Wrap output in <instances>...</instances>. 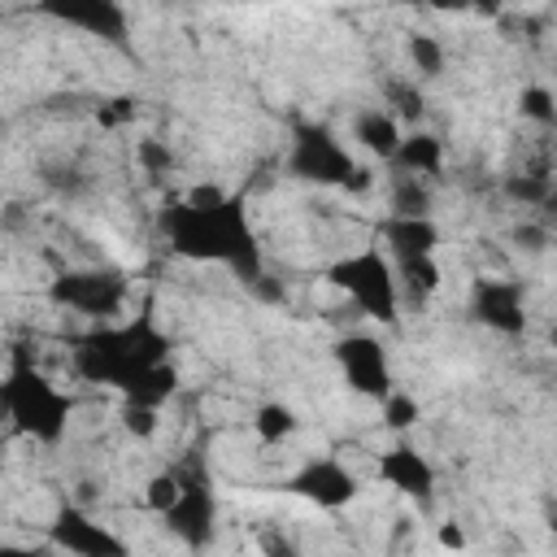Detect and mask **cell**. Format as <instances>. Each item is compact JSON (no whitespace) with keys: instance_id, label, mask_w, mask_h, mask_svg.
<instances>
[{"instance_id":"4316f807","label":"cell","mask_w":557,"mask_h":557,"mask_svg":"<svg viewBox=\"0 0 557 557\" xmlns=\"http://www.w3.org/2000/svg\"><path fill=\"white\" fill-rule=\"evenodd\" d=\"M257 553L261 557H300V544L283 527H261L257 531Z\"/></svg>"},{"instance_id":"30bf717a","label":"cell","mask_w":557,"mask_h":557,"mask_svg":"<svg viewBox=\"0 0 557 557\" xmlns=\"http://www.w3.org/2000/svg\"><path fill=\"white\" fill-rule=\"evenodd\" d=\"M283 492L309 500L313 509H344V505L357 500L361 479L335 457H309V461H300V470L287 474Z\"/></svg>"},{"instance_id":"e0dca14e","label":"cell","mask_w":557,"mask_h":557,"mask_svg":"<svg viewBox=\"0 0 557 557\" xmlns=\"http://www.w3.org/2000/svg\"><path fill=\"white\" fill-rule=\"evenodd\" d=\"M396 265V283H400V296L409 300H426L440 292L444 283V270L435 257H413V261H392Z\"/></svg>"},{"instance_id":"9c48e42d","label":"cell","mask_w":557,"mask_h":557,"mask_svg":"<svg viewBox=\"0 0 557 557\" xmlns=\"http://www.w3.org/2000/svg\"><path fill=\"white\" fill-rule=\"evenodd\" d=\"M331 357H335L344 383H348L357 396H366V400H383L387 392H396L387 348H383L374 335H344V339H335Z\"/></svg>"},{"instance_id":"d6a6232c","label":"cell","mask_w":557,"mask_h":557,"mask_svg":"<svg viewBox=\"0 0 557 557\" xmlns=\"http://www.w3.org/2000/svg\"><path fill=\"white\" fill-rule=\"evenodd\" d=\"M548 344H553V348H557V326H553V331H548Z\"/></svg>"},{"instance_id":"5b68a950","label":"cell","mask_w":557,"mask_h":557,"mask_svg":"<svg viewBox=\"0 0 557 557\" xmlns=\"http://www.w3.org/2000/svg\"><path fill=\"white\" fill-rule=\"evenodd\" d=\"M287 174L292 178H305L313 187H348V178L357 174V161L352 152L339 144L335 131L318 126V122H305L292 139V152H287Z\"/></svg>"},{"instance_id":"3957f363","label":"cell","mask_w":557,"mask_h":557,"mask_svg":"<svg viewBox=\"0 0 557 557\" xmlns=\"http://www.w3.org/2000/svg\"><path fill=\"white\" fill-rule=\"evenodd\" d=\"M0 405L9 413V426L35 444H61L74 418V396H65L48 374H39L30 361H13L0 383Z\"/></svg>"},{"instance_id":"d4e9b609","label":"cell","mask_w":557,"mask_h":557,"mask_svg":"<svg viewBox=\"0 0 557 557\" xmlns=\"http://www.w3.org/2000/svg\"><path fill=\"white\" fill-rule=\"evenodd\" d=\"M161 426V409H148V405H122V431L131 440H152Z\"/></svg>"},{"instance_id":"277c9868","label":"cell","mask_w":557,"mask_h":557,"mask_svg":"<svg viewBox=\"0 0 557 557\" xmlns=\"http://www.w3.org/2000/svg\"><path fill=\"white\" fill-rule=\"evenodd\" d=\"M326 283L339 287L366 318L392 326L400 318V283H396V265L383 248H357L348 257H335L326 265Z\"/></svg>"},{"instance_id":"cb8c5ba5","label":"cell","mask_w":557,"mask_h":557,"mask_svg":"<svg viewBox=\"0 0 557 557\" xmlns=\"http://www.w3.org/2000/svg\"><path fill=\"white\" fill-rule=\"evenodd\" d=\"M505 196L509 200H522V205H548L553 183L544 174H509L505 178Z\"/></svg>"},{"instance_id":"4dcf8cb0","label":"cell","mask_w":557,"mask_h":557,"mask_svg":"<svg viewBox=\"0 0 557 557\" xmlns=\"http://www.w3.org/2000/svg\"><path fill=\"white\" fill-rule=\"evenodd\" d=\"M513 239H518V244L527 239V248H544V231H540V226H518Z\"/></svg>"},{"instance_id":"d6986e66","label":"cell","mask_w":557,"mask_h":557,"mask_svg":"<svg viewBox=\"0 0 557 557\" xmlns=\"http://www.w3.org/2000/svg\"><path fill=\"white\" fill-rule=\"evenodd\" d=\"M392 218H431V191L422 178L400 174L392 187Z\"/></svg>"},{"instance_id":"484cf974","label":"cell","mask_w":557,"mask_h":557,"mask_svg":"<svg viewBox=\"0 0 557 557\" xmlns=\"http://www.w3.org/2000/svg\"><path fill=\"white\" fill-rule=\"evenodd\" d=\"M387 100H392V113L400 117V122H418L422 117V91H413V87H405V83H387Z\"/></svg>"},{"instance_id":"ac0fdd59","label":"cell","mask_w":557,"mask_h":557,"mask_svg":"<svg viewBox=\"0 0 557 557\" xmlns=\"http://www.w3.org/2000/svg\"><path fill=\"white\" fill-rule=\"evenodd\" d=\"M296 426H300V418H296V409L287 400H265L252 413V431H257L261 444H283V440L296 435Z\"/></svg>"},{"instance_id":"8992f818","label":"cell","mask_w":557,"mask_h":557,"mask_svg":"<svg viewBox=\"0 0 557 557\" xmlns=\"http://www.w3.org/2000/svg\"><path fill=\"white\" fill-rule=\"evenodd\" d=\"M183 474V492L174 500L170 513H161V522L170 527V535L183 544V548H205L218 531V496H213V483L205 474L200 461H183L178 466Z\"/></svg>"},{"instance_id":"52a82bcc","label":"cell","mask_w":557,"mask_h":557,"mask_svg":"<svg viewBox=\"0 0 557 557\" xmlns=\"http://www.w3.org/2000/svg\"><path fill=\"white\" fill-rule=\"evenodd\" d=\"M48 300L87 318H113L126 300V278L113 270H65L48 283Z\"/></svg>"},{"instance_id":"7a4b0ae2","label":"cell","mask_w":557,"mask_h":557,"mask_svg":"<svg viewBox=\"0 0 557 557\" xmlns=\"http://www.w3.org/2000/svg\"><path fill=\"white\" fill-rule=\"evenodd\" d=\"M161 235L165 244L187 261L226 265L239 278H261V244L252 235V222L244 213L239 196H226L218 205H191L187 196H174L161 205Z\"/></svg>"},{"instance_id":"ffe728a7","label":"cell","mask_w":557,"mask_h":557,"mask_svg":"<svg viewBox=\"0 0 557 557\" xmlns=\"http://www.w3.org/2000/svg\"><path fill=\"white\" fill-rule=\"evenodd\" d=\"M379 405H383V426H387V431H396V435H405V431H409V426H418V418H422V405H418L409 392H400V387H396V392H387Z\"/></svg>"},{"instance_id":"8fae6325","label":"cell","mask_w":557,"mask_h":557,"mask_svg":"<svg viewBox=\"0 0 557 557\" xmlns=\"http://www.w3.org/2000/svg\"><path fill=\"white\" fill-rule=\"evenodd\" d=\"M48 540L70 557H131V548H126V540L117 531H109L104 522L87 518L74 505L57 509V518L48 522Z\"/></svg>"},{"instance_id":"83f0119b","label":"cell","mask_w":557,"mask_h":557,"mask_svg":"<svg viewBox=\"0 0 557 557\" xmlns=\"http://www.w3.org/2000/svg\"><path fill=\"white\" fill-rule=\"evenodd\" d=\"M135 117V100L131 96H113V100H104L100 109H96V122L100 126H122V122H131Z\"/></svg>"},{"instance_id":"603a6c76","label":"cell","mask_w":557,"mask_h":557,"mask_svg":"<svg viewBox=\"0 0 557 557\" xmlns=\"http://www.w3.org/2000/svg\"><path fill=\"white\" fill-rule=\"evenodd\" d=\"M178 492H183V474H178V466H174V470H161V474L148 479V487H144V505H148L152 513H170L174 500H178Z\"/></svg>"},{"instance_id":"ba28073f","label":"cell","mask_w":557,"mask_h":557,"mask_svg":"<svg viewBox=\"0 0 557 557\" xmlns=\"http://www.w3.org/2000/svg\"><path fill=\"white\" fill-rule=\"evenodd\" d=\"M470 318L505 339L527 335V287L518 278H496V274H479L470 283Z\"/></svg>"},{"instance_id":"2e32d148","label":"cell","mask_w":557,"mask_h":557,"mask_svg":"<svg viewBox=\"0 0 557 557\" xmlns=\"http://www.w3.org/2000/svg\"><path fill=\"white\" fill-rule=\"evenodd\" d=\"M392 165H396L400 174H409V178H431V174H440V165H444V144H440V135H431V131H409V135L400 139Z\"/></svg>"},{"instance_id":"9a60e30c","label":"cell","mask_w":557,"mask_h":557,"mask_svg":"<svg viewBox=\"0 0 557 557\" xmlns=\"http://www.w3.org/2000/svg\"><path fill=\"white\" fill-rule=\"evenodd\" d=\"M400 139H405L400 117H396L387 104L361 109V113L352 117V144H357V148H366L370 157L392 161V157H396V148H400Z\"/></svg>"},{"instance_id":"6da1fadb","label":"cell","mask_w":557,"mask_h":557,"mask_svg":"<svg viewBox=\"0 0 557 557\" xmlns=\"http://www.w3.org/2000/svg\"><path fill=\"white\" fill-rule=\"evenodd\" d=\"M74 370L87 383L113 387L126 405L161 409L178 392V370L170 361V339L148 313L91 331L74 348Z\"/></svg>"},{"instance_id":"1f68e13d","label":"cell","mask_w":557,"mask_h":557,"mask_svg":"<svg viewBox=\"0 0 557 557\" xmlns=\"http://www.w3.org/2000/svg\"><path fill=\"white\" fill-rule=\"evenodd\" d=\"M0 557H35V553H26V548H4Z\"/></svg>"},{"instance_id":"f1b7e54d","label":"cell","mask_w":557,"mask_h":557,"mask_svg":"<svg viewBox=\"0 0 557 557\" xmlns=\"http://www.w3.org/2000/svg\"><path fill=\"white\" fill-rule=\"evenodd\" d=\"M135 157H139V161H144V165H148L152 174H161V170H170V161H174V157H170V152H165V148H161L157 139H139V148H135Z\"/></svg>"},{"instance_id":"7402d4cb","label":"cell","mask_w":557,"mask_h":557,"mask_svg":"<svg viewBox=\"0 0 557 557\" xmlns=\"http://www.w3.org/2000/svg\"><path fill=\"white\" fill-rule=\"evenodd\" d=\"M409 61H413V70L422 78H435V74H444L448 52H444V44L435 35H409Z\"/></svg>"},{"instance_id":"7c38bea8","label":"cell","mask_w":557,"mask_h":557,"mask_svg":"<svg viewBox=\"0 0 557 557\" xmlns=\"http://www.w3.org/2000/svg\"><path fill=\"white\" fill-rule=\"evenodd\" d=\"M379 479L387 487H396L400 496H413V500H431L435 492V466L426 461V453H418L409 440L392 444L383 457H379Z\"/></svg>"},{"instance_id":"5bb4252c","label":"cell","mask_w":557,"mask_h":557,"mask_svg":"<svg viewBox=\"0 0 557 557\" xmlns=\"http://www.w3.org/2000/svg\"><path fill=\"white\" fill-rule=\"evenodd\" d=\"M48 17L65 22V26H83L91 35L104 39H126V13L109 0H70V4H44Z\"/></svg>"},{"instance_id":"44dd1931","label":"cell","mask_w":557,"mask_h":557,"mask_svg":"<svg viewBox=\"0 0 557 557\" xmlns=\"http://www.w3.org/2000/svg\"><path fill=\"white\" fill-rule=\"evenodd\" d=\"M518 113H522L527 122H535V126H553V122H557V96H553L548 87L531 83V87L518 91Z\"/></svg>"},{"instance_id":"f546056e","label":"cell","mask_w":557,"mask_h":557,"mask_svg":"<svg viewBox=\"0 0 557 557\" xmlns=\"http://www.w3.org/2000/svg\"><path fill=\"white\" fill-rule=\"evenodd\" d=\"M435 544L444 548V553H466V531H461V522H440V531H435Z\"/></svg>"},{"instance_id":"4fadbf2b","label":"cell","mask_w":557,"mask_h":557,"mask_svg":"<svg viewBox=\"0 0 557 557\" xmlns=\"http://www.w3.org/2000/svg\"><path fill=\"white\" fill-rule=\"evenodd\" d=\"M379 239H383V252L392 261H413V257H435V244H440V226L431 218H383L379 226Z\"/></svg>"}]
</instances>
